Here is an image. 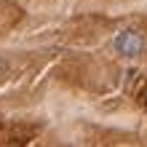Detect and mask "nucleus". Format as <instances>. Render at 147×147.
I'll list each match as a JSON object with an SVG mask.
<instances>
[{"label": "nucleus", "instance_id": "2", "mask_svg": "<svg viewBox=\"0 0 147 147\" xmlns=\"http://www.w3.org/2000/svg\"><path fill=\"white\" fill-rule=\"evenodd\" d=\"M5 72H8V62H5L3 56H0V75H5Z\"/></svg>", "mask_w": 147, "mask_h": 147}, {"label": "nucleus", "instance_id": "1", "mask_svg": "<svg viewBox=\"0 0 147 147\" xmlns=\"http://www.w3.org/2000/svg\"><path fill=\"white\" fill-rule=\"evenodd\" d=\"M144 38H142V32H136V30H120L115 38H112V51H115L118 56H123V59H136V56H142L144 54Z\"/></svg>", "mask_w": 147, "mask_h": 147}]
</instances>
